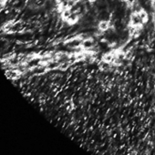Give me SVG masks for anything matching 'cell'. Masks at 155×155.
Instances as JSON below:
<instances>
[{"label": "cell", "mask_w": 155, "mask_h": 155, "mask_svg": "<svg viewBox=\"0 0 155 155\" xmlns=\"http://www.w3.org/2000/svg\"><path fill=\"white\" fill-rule=\"evenodd\" d=\"M130 24H131V26H133V27H136V28H138V27H141L142 26V24H143V22H142V20L140 19V16H139V14L138 13H136V12H133L131 15H130Z\"/></svg>", "instance_id": "obj_1"}, {"label": "cell", "mask_w": 155, "mask_h": 155, "mask_svg": "<svg viewBox=\"0 0 155 155\" xmlns=\"http://www.w3.org/2000/svg\"><path fill=\"white\" fill-rule=\"evenodd\" d=\"M82 41H83V40H82L81 38H79V36H78V37H77V38H75L74 39L68 41V42H67V46H68L69 48L74 49V48H77L81 47Z\"/></svg>", "instance_id": "obj_2"}, {"label": "cell", "mask_w": 155, "mask_h": 155, "mask_svg": "<svg viewBox=\"0 0 155 155\" xmlns=\"http://www.w3.org/2000/svg\"><path fill=\"white\" fill-rule=\"evenodd\" d=\"M93 47H95V41L92 38H90L88 39H85L82 41V44H81V48L82 49L84 50H89L91 48H92Z\"/></svg>", "instance_id": "obj_3"}, {"label": "cell", "mask_w": 155, "mask_h": 155, "mask_svg": "<svg viewBox=\"0 0 155 155\" xmlns=\"http://www.w3.org/2000/svg\"><path fill=\"white\" fill-rule=\"evenodd\" d=\"M110 24L108 20H101L99 25H98V28L100 30H101L102 32H106L110 29Z\"/></svg>", "instance_id": "obj_4"}, {"label": "cell", "mask_w": 155, "mask_h": 155, "mask_svg": "<svg viewBox=\"0 0 155 155\" xmlns=\"http://www.w3.org/2000/svg\"><path fill=\"white\" fill-rule=\"evenodd\" d=\"M79 18H80V15L78 13H71V15L66 21L68 25H74L79 21Z\"/></svg>", "instance_id": "obj_5"}, {"label": "cell", "mask_w": 155, "mask_h": 155, "mask_svg": "<svg viewBox=\"0 0 155 155\" xmlns=\"http://www.w3.org/2000/svg\"><path fill=\"white\" fill-rule=\"evenodd\" d=\"M138 14H139V16H140V19L142 20L143 24H144V23H146V22H148V20H149V16H148V13H147L144 9H142V8H141V9L138 12Z\"/></svg>", "instance_id": "obj_6"}, {"label": "cell", "mask_w": 155, "mask_h": 155, "mask_svg": "<svg viewBox=\"0 0 155 155\" xmlns=\"http://www.w3.org/2000/svg\"><path fill=\"white\" fill-rule=\"evenodd\" d=\"M70 66H71V63H70L68 60L62 61V62H60V63H59L58 69H60V70H62V71H65V70H67Z\"/></svg>", "instance_id": "obj_7"}, {"label": "cell", "mask_w": 155, "mask_h": 155, "mask_svg": "<svg viewBox=\"0 0 155 155\" xmlns=\"http://www.w3.org/2000/svg\"><path fill=\"white\" fill-rule=\"evenodd\" d=\"M71 10H70V8H66V9H63L62 10V12H61V17H62V18L64 19V20H67L68 18H69V16L71 15Z\"/></svg>", "instance_id": "obj_8"}, {"label": "cell", "mask_w": 155, "mask_h": 155, "mask_svg": "<svg viewBox=\"0 0 155 155\" xmlns=\"http://www.w3.org/2000/svg\"><path fill=\"white\" fill-rule=\"evenodd\" d=\"M110 64L111 63H109V62H106V61H103L102 60V62L101 63L100 67L103 70H109V69H110Z\"/></svg>", "instance_id": "obj_9"}, {"label": "cell", "mask_w": 155, "mask_h": 155, "mask_svg": "<svg viewBox=\"0 0 155 155\" xmlns=\"http://www.w3.org/2000/svg\"><path fill=\"white\" fill-rule=\"evenodd\" d=\"M78 37V35L77 34H69L68 37H66V38H65V40L68 42V41H69V40H72V39H74L75 38H77Z\"/></svg>", "instance_id": "obj_10"}, {"label": "cell", "mask_w": 155, "mask_h": 155, "mask_svg": "<svg viewBox=\"0 0 155 155\" xmlns=\"http://www.w3.org/2000/svg\"><path fill=\"white\" fill-rule=\"evenodd\" d=\"M56 1H57V4L60 6L62 4H64L65 2H67V0H56Z\"/></svg>", "instance_id": "obj_11"}, {"label": "cell", "mask_w": 155, "mask_h": 155, "mask_svg": "<svg viewBox=\"0 0 155 155\" xmlns=\"http://www.w3.org/2000/svg\"><path fill=\"white\" fill-rule=\"evenodd\" d=\"M76 2H81V1H83V0H75Z\"/></svg>", "instance_id": "obj_12"}]
</instances>
